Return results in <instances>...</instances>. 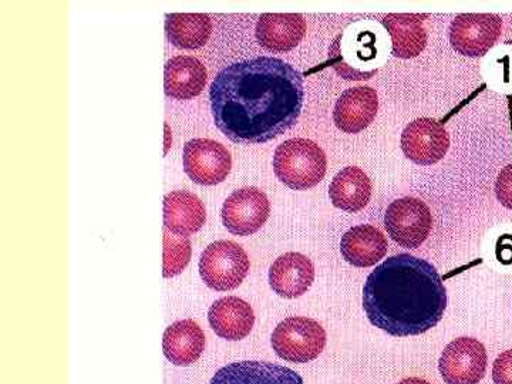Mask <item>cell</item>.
I'll return each instance as SVG.
<instances>
[{
    "label": "cell",
    "instance_id": "6da1fadb",
    "mask_svg": "<svg viewBox=\"0 0 512 384\" xmlns=\"http://www.w3.org/2000/svg\"><path fill=\"white\" fill-rule=\"evenodd\" d=\"M215 126L232 143L264 144L298 123L305 100L301 72L275 57L224 67L210 89Z\"/></svg>",
    "mask_w": 512,
    "mask_h": 384
},
{
    "label": "cell",
    "instance_id": "7a4b0ae2",
    "mask_svg": "<svg viewBox=\"0 0 512 384\" xmlns=\"http://www.w3.org/2000/svg\"><path fill=\"white\" fill-rule=\"evenodd\" d=\"M447 308V289L430 262L410 254L390 256L367 276L363 311L394 338L419 336L436 328Z\"/></svg>",
    "mask_w": 512,
    "mask_h": 384
},
{
    "label": "cell",
    "instance_id": "3957f363",
    "mask_svg": "<svg viewBox=\"0 0 512 384\" xmlns=\"http://www.w3.org/2000/svg\"><path fill=\"white\" fill-rule=\"evenodd\" d=\"M389 40L377 23L360 20L343 30L329 49L333 69L353 82L370 80L389 55Z\"/></svg>",
    "mask_w": 512,
    "mask_h": 384
},
{
    "label": "cell",
    "instance_id": "277c9868",
    "mask_svg": "<svg viewBox=\"0 0 512 384\" xmlns=\"http://www.w3.org/2000/svg\"><path fill=\"white\" fill-rule=\"evenodd\" d=\"M328 158L318 144L306 138H292L276 148L274 171L286 187L305 191L323 180Z\"/></svg>",
    "mask_w": 512,
    "mask_h": 384
},
{
    "label": "cell",
    "instance_id": "5b68a950",
    "mask_svg": "<svg viewBox=\"0 0 512 384\" xmlns=\"http://www.w3.org/2000/svg\"><path fill=\"white\" fill-rule=\"evenodd\" d=\"M271 343L276 355L286 362L308 363L325 349L326 332L316 320L292 316L276 326Z\"/></svg>",
    "mask_w": 512,
    "mask_h": 384
},
{
    "label": "cell",
    "instance_id": "8992f818",
    "mask_svg": "<svg viewBox=\"0 0 512 384\" xmlns=\"http://www.w3.org/2000/svg\"><path fill=\"white\" fill-rule=\"evenodd\" d=\"M200 275L208 288L217 292L234 291L249 272V258L234 241L208 245L200 259Z\"/></svg>",
    "mask_w": 512,
    "mask_h": 384
},
{
    "label": "cell",
    "instance_id": "52a82bcc",
    "mask_svg": "<svg viewBox=\"0 0 512 384\" xmlns=\"http://www.w3.org/2000/svg\"><path fill=\"white\" fill-rule=\"evenodd\" d=\"M384 228L400 247L416 249L429 238L433 228V215L426 202L419 198H400L387 208Z\"/></svg>",
    "mask_w": 512,
    "mask_h": 384
},
{
    "label": "cell",
    "instance_id": "ba28073f",
    "mask_svg": "<svg viewBox=\"0 0 512 384\" xmlns=\"http://www.w3.org/2000/svg\"><path fill=\"white\" fill-rule=\"evenodd\" d=\"M503 33V20L494 13H461L451 22V47L466 57H483Z\"/></svg>",
    "mask_w": 512,
    "mask_h": 384
},
{
    "label": "cell",
    "instance_id": "9c48e42d",
    "mask_svg": "<svg viewBox=\"0 0 512 384\" xmlns=\"http://www.w3.org/2000/svg\"><path fill=\"white\" fill-rule=\"evenodd\" d=\"M184 171L192 183L217 185L227 180L232 168L228 148L210 138H195L184 147Z\"/></svg>",
    "mask_w": 512,
    "mask_h": 384
},
{
    "label": "cell",
    "instance_id": "30bf717a",
    "mask_svg": "<svg viewBox=\"0 0 512 384\" xmlns=\"http://www.w3.org/2000/svg\"><path fill=\"white\" fill-rule=\"evenodd\" d=\"M271 214V202L264 191L245 187L232 192L222 207V224L231 234L249 237L264 227Z\"/></svg>",
    "mask_w": 512,
    "mask_h": 384
},
{
    "label": "cell",
    "instance_id": "8fae6325",
    "mask_svg": "<svg viewBox=\"0 0 512 384\" xmlns=\"http://www.w3.org/2000/svg\"><path fill=\"white\" fill-rule=\"evenodd\" d=\"M487 350L473 338L448 343L440 357L439 370L447 384H478L487 370Z\"/></svg>",
    "mask_w": 512,
    "mask_h": 384
},
{
    "label": "cell",
    "instance_id": "7c38bea8",
    "mask_svg": "<svg viewBox=\"0 0 512 384\" xmlns=\"http://www.w3.org/2000/svg\"><path fill=\"white\" fill-rule=\"evenodd\" d=\"M450 148V136L439 121L423 117L403 130L404 156L419 165H433L443 160Z\"/></svg>",
    "mask_w": 512,
    "mask_h": 384
},
{
    "label": "cell",
    "instance_id": "4fadbf2b",
    "mask_svg": "<svg viewBox=\"0 0 512 384\" xmlns=\"http://www.w3.org/2000/svg\"><path fill=\"white\" fill-rule=\"evenodd\" d=\"M315 281V266L308 256L288 252L279 256L269 269V285L276 295L295 299L305 295Z\"/></svg>",
    "mask_w": 512,
    "mask_h": 384
},
{
    "label": "cell",
    "instance_id": "5bb4252c",
    "mask_svg": "<svg viewBox=\"0 0 512 384\" xmlns=\"http://www.w3.org/2000/svg\"><path fill=\"white\" fill-rule=\"evenodd\" d=\"M379 110V97L375 89L367 86L353 87L339 97L333 111L336 127L346 134L365 131Z\"/></svg>",
    "mask_w": 512,
    "mask_h": 384
},
{
    "label": "cell",
    "instance_id": "9a60e30c",
    "mask_svg": "<svg viewBox=\"0 0 512 384\" xmlns=\"http://www.w3.org/2000/svg\"><path fill=\"white\" fill-rule=\"evenodd\" d=\"M210 384H305L289 367L271 362L245 360L224 366L212 377Z\"/></svg>",
    "mask_w": 512,
    "mask_h": 384
},
{
    "label": "cell",
    "instance_id": "2e32d148",
    "mask_svg": "<svg viewBox=\"0 0 512 384\" xmlns=\"http://www.w3.org/2000/svg\"><path fill=\"white\" fill-rule=\"evenodd\" d=\"M306 33V20L299 13H264L256 23L259 45L271 52L295 49Z\"/></svg>",
    "mask_w": 512,
    "mask_h": 384
},
{
    "label": "cell",
    "instance_id": "e0dca14e",
    "mask_svg": "<svg viewBox=\"0 0 512 384\" xmlns=\"http://www.w3.org/2000/svg\"><path fill=\"white\" fill-rule=\"evenodd\" d=\"M212 330L221 339L237 342L247 338L255 325L252 306L237 296L218 299L208 312Z\"/></svg>",
    "mask_w": 512,
    "mask_h": 384
},
{
    "label": "cell",
    "instance_id": "ac0fdd59",
    "mask_svg": "<svg viewBox=\"0 0 512 384\" xmlns=\"http://www.w3.org/2000/svg\"><path fill=\"white\" fill-rule=\"evenodd\" d=\"M429 15L419 13H389L382 25L392 37V55L397 59L409 60L420 56L427 46V32L424 19Z\"/></svg>",
    "mask_w": 512,
    "mask_h": 384
},
{
    "label": "cell",
    "instance_id": "d6986e66",
    "mask_svg": "<svg viewBox=\"0 0 512 384\" xmlns=\"http://www.w3.org/2000/svg\"><path fill=\"white\" fill-rule=\"evenodd\" d=\"M387 239L373 225L350 228L340 241V252L348 264L356 268H370L382 261L387 254Z\"/></svg>",
    "mask_w": 512,
    "mask_h": 384
},
{
    "label": "cell",
    "instance_id": "ffe728a7",
    "mask_svg": "<svg viewBox=\"0 0 512 384\" xmlns=\"http://www.w3.org/2000/svg\"><path fill=\"white\" fill-rule=\"evenodd\" d=\"M204 332L191 319L178 320L165 329L163 336L164 355L175 366H191L198 362L205 350Z\"/></svg>",
    "mask_w": 512,
    "mask_h": 384
},
{
    "label": "cell",
    "instance_id": "44dd1931",
    "mask_svg": "<svg viewBox=\"0 0 512 384\" xmlns=\"http://www.w3.org/2000/svg\"><path fill=\"white\" fill-rule=\"evenodd\" d=\"M207 80V69L195 57L177 56L165 64L164 90L171 99H194L205 89Z\"/></svg>",
    "mask_w": 512,
    "mask_h": 384
},
{
    "label": "cell",
    "instance_id": "7402d4cb",
    "mask_svg": "<svg viewBox=\"0 0 512 384\" xmlns=\"http://www.w3.org/2000/svg\"><path fill=\"white\" fill-rule=\"evenodd\" d=\"M207 221V211L197 195L171 191L164 197V227L175 235L195 234Z\"/></svg>",
    "mask_w": 512,
    "mask_h": 384
},
{
    "label": "cell",
    "instance_id": "603a6c76",
    "mask_svg": "<svg viewBox=\"0 0 512 384\" xmlns=\"http://www.w3.org/2000/svg\"><path fill=\"white\" fill-rule=\"evenodd\" d=\"M329 197L339 210L355 214L369 204L372 197V181L362 168H343L330 183Z\"/></svg>",
    "mask_w": 512,
    "mask_h": 384
},
{
    "label": "cell",
    "instance_id": "cb8c5ba5",
    "mask_svg": "<svg viewBox=\"0 0 512 384\" xmlns=\"http://www.w3.org/2000/svg\"><path fill=\"white\" fill-rule=\"evenodd\" d=\"M165 33L178 49H198L210 40L212 22L205 13H171L165 20Z\"/></svg>",
    "mask_w": 512,
    "mask_h": 384
},
{
    "label": "cell",
    "instance_id": "d4e9b609",
    "mask_svg": "<svg viewBox=\"0 0 512 384\" xmlns=\"http://www.w3.org/2000/svg\"><path fill=\"white\" fill-rule=\"evenodd\" d=\"M192 254L191 239L183 235H175L164 229V254L163 275L164 278H173L190 264Z\"/></svg>",
    "mask_w": 512,
    "mask_h": 384
},
{
    "label": "cell",
    "instance_id": "484cf974",
    "mask_svg": "<svg viewBox=\"0 0 512 384\" xmlns=\"http://www.w3.org/2000/svg\"><path fill=\"white\" fill-rule=\"evenodd\" d=\"M495 195L503 207L512 211V163L503 168L495 183Z\"/></svg>",
    "mask_w": 512,
    "mask_h": 384
},
{
    "label": "cell",
    "instance_id": "4316f807",
    "mask_svg": "<svg viewBox=\"0 0 512 384\" xmlns=\"http://www.w3.org/2000/svg\"><path fill=\"white\" fill-rule=\"evenodd\" d=\"M493 380L495 384H512V350L501 353L495 359Z\"/></svg>",
    "mask_w": 512,
    "mask_h": 384
},
{
    "label": "cell",
    "instance_id": "83f0119b",
    "mask_svg": "<svg viewBox=\"0 0 512 384\" xmlns=\"http://www.w3.org/2000/svg\"><path fill=\"white\" fill-rule=\"evenodd\" d=\"M507 43L512 47V40H510V42ZM500 66H512V52L507 53V55L501 57ZM505 84H507L508 87H512V73L511 76L508 77L507 83Z\"/></svg>",
    "mask_w": 512,
    "mask_h": 384
},
{
    "label": "cell",
    "instance_id": "f1b7e54d",
    "mask_svg": "<svg viewBox=\"0 0 512 384\" xmlns=\"http://www.w3.org/2000/svg\"><path fill=\"white\" fill-rule=\"evenodd\" d=\"M397 384H431L429 382H426V380L419 379V377H409V379H404L402 382H399Z\"/></svg>",
    "mask_w": 512,
    "mask_h": 384
}]
</instances>
